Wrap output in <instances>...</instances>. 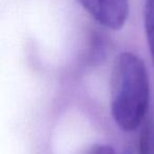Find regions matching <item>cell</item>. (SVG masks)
Returning a JSON list of instances; mask_svg holds the SVG:
<instances>
[{
	"label": "cell",
	"instance_id": "5",
	"mask_svg": "<svg viewBox=\"0 0 154 154\" xmlns=\"http://www.w3.org/2000/svg\"><path fill=\"white\" fill-rule=\"evenodd\" d=\"M150 128L143 127L139 141V154H150Z\"/></svg>",
	"mask_w": 154,
	"mask_h": 154
},
{
	"label": "cell",
	"instance_id": "2",
	"mask_svg": "<svg viewBox=\"0 0 154 154\" xmlns=\"http://www.w3.org/2000/svg\"><path fill=\"white\" fill-rule=\"evenodd\" d=\"M78 3L103 26L117 31L129 16V0H77Z\"/></svg>",
	"mask_w": 154,
	"mask_h": 154
},
{
	"label": "cell",
	"instance_id": "3",
	"mask_svg": "<svg viewBox=\"0 0 154 154\" xmlns=\"http://www.w3.org/2000/svg\"><path fill=\"white\" fill-rule=\"evenodd\" d=\"M143 23L150 56L154 63V0H146L143 8Z\"/></svg>",
	"mask_w": 154,
	"mask_h": 154
},
{
	"label": "cell",
	"instance_id": "1",
	"mask_svg": "<svg viewBox=\"0 0 154 154\" xmlns=\"http://www.w3.org/2000/svg\"><path fill=\"white\" fill-rule=\"evenodd\" d=\"M150 103V78L145 62L125 52L116 57L111 75V113L126 132L141 126Z\"/></svg>",
	"mask_w": 154,
	"mask_h": 154
},
{
	"label": "cell",
	"instance_id": "4",
	"mask_svg": "<svg viewBox=\"0 0 154 154\" xmlns=\"http://www.w3.org/2000/svg\"><path fill=\"white\" fill-rule=\"evenodd\" d=\"M78 154H116V152L111 146L94 143V145L84 149Z\"/></svg>",
	"mask_w": 154,
	"mask_h": 154
}]
</instances>
